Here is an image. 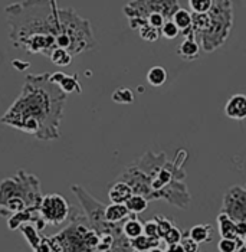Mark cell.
<instances>
[{
    "mask_svg": "<svg viewBox=\"0 0 246 252\" xmlns=\"http://www.w3.org/2000/svg\"><path fill=\"white\" fill-rule=\"evenodd\" d=\"M42 215L49 223H61L68 216V203L61 194H49L42 202Z\"/></svg>",
    "mask_w": 246,
    "mask_h": 252,
    "instance_id": "cell-1",
    "label": "cell"
},
{
    "mask_svg": "<svg viewBox=\"0 0 246 252\" xmlns=\"http://www.w3.org/2000/svg\"><path fill=\"white\" fill-rule=\"evenodd\" d=\"M225 114L230 120H245L246 118V95L236 94L229 98L225 105Z\"/></svg>",
    "mask_w": 246,
    "mask_h": 252,
    "instance_id": "cell-2",
    "label": "cell"
},
{
    "mask_svg": "<svg viewBox=\"0 0 246 252\" xmlns=\"http://www.w3.org/2000/svg\"><path fill=\"white\" fill-rule=\"evenodd\" d=\"M110 200L113 203H125L131 196H133V189L127 183H115L108 192Z\"/></svg>",
    "mask_w": 246,
    "mask_h": 252,
    "instance_id": "cell-3",
    "label": "cell"
},
{
    "mask_svg": "<svg viewBox=\"0 0 246 252\" xmlns=\"http://www.w3.org/2000/svg\"><path fill=\"white\" fill-rule=\"evenodd\" d=\"M128 214H130V211L127 209L125 203H111L105 209V219L108 222H120V220L125 219Z\"/></svg>",
    "mask_w": 246,
    "mask_h": 252,
    "instance_id": "cell-4",
    "label": "cell"
},
{
    "mask_svg": "<svg viewBox=\"0 0 246 252\" xmlns=\"http://www.w3.org/2000/svg\"><path fill=\"white\" fill-rule=\"evenodd\" d=\"M217 222H219V232H220L222 238L238 239V235H236V223L227 215H220L217 218Z\"/></svg>",
    "mask_w": 246,
    "mask_h": 252,
    "instance_id": "cell-5",
    "label": "cell"
},
{
    "mask_svg": "<svg viewBox=\"0 0 246 252\" xmlns=\"http://www.w3.org/2000/svg\"><path fill=\"white\" fill-rule=\"evenodd\" d=\"M147 81L152 87H161L167 81V71L163 66H153L147 72Z\"/></svg>",
    "mask_w": 246,
    "mask_h": 252,
    "instance_id": "cell-6",
    "label": "cell"
},
{
    "mask_svg": "<svg viewBox=\"0 0 246 252\" xmlns=\"http://www.w3.org/2000/svg\"><path fill=\"white\" fill-rule=\"evenodd\" d=\"M158 241L160 238H147L146 235H141L135 239H131V244L137 251H149L153 248H157L158 247Z\"/></svg>",
    "mask_w": 246,
    "mask_h": 252,
    "instance_id": "cell-7",
    "label": "cell"
},
{
    "mask_svg": "<svg viewBox=\"0 0 246 252\" xmlns=\"http://www.w3.org/2000/svg\"><path fill=\"white\" fill-rule=\"evenodd\" d=\"M171 22L179 28V31H186V29H189L190 26H191L193 18H191V15L186 9H179V10L174 12Z\"/></svg>",
    "mask_w": 246,
    "mask_h": 252,
    "instance_id": "cell-8",
    "label": "cell"
},
{
    "mask_svg": "<svg viewBox=\"0 0 246 252\" xmlns=\"http://www.w3.org/2000/svg\"><path fill=\"white\" fill-rule=\"evenodd\" d=\"M125 206H127V209H128L130 212H133V214H141V212H144V211L147 209L149 202H147L143 196H140V194H133V196L125 202Z\"/></svg>",
    "mask_w": 246,
    "mask_h": 252,
    "instance_id": "cell-9",
    "label": "cell"
},
{
    "mask_svg": "<svg viewBox=\"0 0 246 252\" xmlns=\"http://www.w3.org/2000/svg\"><path fill=\"white\" fill-rule=\"evenodd\" d=\"M199 45L191 40V39H186L182 45H180V49H179V55L184 59H193L199 55Z\"/></svg>",
    "mask_w": 246,
    "mask_h": 252,
    "instance_id": "cell-10",
    "label": "cell"
},
{
    "mask_svg": "<svg viewBox=\"0 0 246 252\" xmlns=\"http://www.w3.org/2000/svg\"><path fill=\"white\" fill-rule=\"evenodd\" d=\"M143 229H144V225L140 220H137V219L127 220L125 225H124V228H123L124 235L127 238H130V239H135V238L141 236L143 235Z\"/></svg>",
    "mask_w": 246,
    "mask_h": 252,
    "instance_id": "cell-11",
    "label": "cell"
},
{
    "mask_svg": "<svg viewBox=\"0 0 246 252\" xmlns=\"http://www.w3.org/2000/svg\"><path fill=\"white\" fill-rule=\"evenodd\" d=\"M190 238L197 242L203 244L210 239V226L209 225H196L190 229Z\"/></svg>",
    "mask_w": 246,
    "mask_h": 252,
    "instance_id": "cell-12",
    "label": "cell"
},
{
    "mask_svg": "<svg viewBox=\"0 0 246 252\" xmlns=\"http://www.w3.org/2000/svg\"><path fill=\"white\" fill-rule=\"evenodd\" d=\"M190 9L197 15H205L213 6V0H189Z\"/></svg>",
    "mask_w": 246,
    "mask_h": 252,
    "instance_id": "cell-13",
    "label": "cell"
},
{
    "mask_svg": "<svg viewBox=\"0 0 246 252\" xmlns=\"http://www.w3.org/2000/svg\"><path fill=\"white\" fill-rule=\"evenodd\" d=\"M113 101L118 104H131L134 101L133 91L128 88H118L117 91H114Z\"/></svg>",
    "mask_w": 246,
    "mask_h": 252,
    "instance_id": "cell-14",
    "label": "cell"
},
{
    "mask_svg": "<svg viewBox=\"0 0 246 252\" xmlns=\"http://www.w3.org/2000/svg\"><path fill=\"white\" fill-rule=\"evenodd\" d=\"M51 59H52V62L55 63V65H59V66H66V65H69L71 63V55L63 49V48H58L55 49L54 52H52V55H51Z\"/></svg>",
    "mask_w": 246,
    "mask_h": 252,
    "instance_id": "cell-15",
    "label": "cell"
},
{
    "mask_svg": "<svg viewBox=\"0 0 246 252\" xmlns=\"http://www.w3.org/2000/svg\"><path fill=\"white\" fill-rule=\"evenodd\" d=\"M242 242L239 239H227V238H222L217 244V250L219 252H235L238 247H241Z\"/></svg>",
    "mask_w": 246,
    "mask_h": 252,
    "instance_id": "cell-16",
    "label": "cell"
},
{
    "mask_svg": "<svg viewBox=\"0 0 246 252\" xmlns=\"http://www.w3.org/2000/svg\"><path fill=\"white\" fill-rule=\"evenodd\" d=\"M140 36L143 39H146V40L154 42V40L158 39V29L153 28L150 25H144V26H141V29H140Z\"/></svg>",
    "mask_w": 246,
    "mask_h": 252,
    "instance_id": "cell-17",
    "label": "cell"
},
{
    "mask_svg": "<svg viewBox=\"0 0 246 252\" xmlns=\"http://www.w3.org/2000/svg\"><path fill=\"white\" fill-rule=\"evenodd\" d=\"M179 28L173 23V22H164L163 28H161V35L166 39H174L179 35Z\"/></svg>",
    "mask_w": 246,
    "mask_h": 252,
    "instance_id": "cell-18",
    "label": "cell"
},
{
    "mask_svg": "<svg viewBox=\"0 0 246 252\" xmlns=\"http://www.w3.org/2000/svg\"><path fill=\"white\" fill-rule=\"evenodd\" d=\"M164 241H166V244L167 245H174V244H180V241H182V232L177 229V228H171L169 232L164 235V238H163Z\"/></svg>",
    "mask_w": 246,
    "mask_h": 252,
    "instance_id": "cell-19",
    "label": "cell"
},
{
    "mask_svg": "<svg viewBox=\"0 0 246 252\" xmlns=\"http://www.w3.org/2000/svg\"><path fill=\"white\" fill-rule=\"evenodd\" d=\"M143 235H146L147 238H160V236H158V226H157V222H155V220H149V222L144 225Z\"/></svg>",
    "mask_w": 246,
    "mask_h": 252,
    "instance_id": "cell-20",
    "label": "cell"
},
{
    "mask_svg": "<svg viewBox=\"0 0 246 252\" xmlns=\"http://www.w3.org/2000/svg\"><path fill=\"white\" fill-rule=\"evenodd\" d=\"M149 25L155 28V29H161L164 25V16L158 12H153L152 15L149 16Z\"/></svg>",
    "mask_w": 246,
    "mask_h": 252,
    "instance_id": "cell-21",
    "label": "cell"
},
{
    "mask_svg": "<svg viewBox=\"0 0 246 252\" xmlns=\"http://www.w3.org/2000/svg\"><path fill=\"white\" fill-rule=\"evenodd\" d=\"M59 84H61V87H62V90L65 91V93H71V91H74V88L78 87L76 85V81L74 78H68V77H62V79L59 81Z\"/></svg>",
    "mask_w": 246,
    "mask_h": 252,
    "instance_id": "cell-22",
    "label": "cell"
},
{
    "mask_svg": "<svg viewBox=\"0 0 246 252\" xmlns=\"http://www.w3.org/2000/svg\"><path fill=\"white\" fill-rule=\"evenodd\" d=\"M155 222H157V226H158V236L160 238H164V235L173 228L170 220H167V219H161V220H155Z\"/></svg>",
    "mask_w": 246,
    "mask_h": 252,
    "instance_id": "cell-23",
    "label": "cell"
},
{
    "mask_svg": "<svg viewBox=\"0 0 246 252\" xmlns=\"http://www.w3.org/2000/svg\"><path fill=\"white\" fill-rule=\"evenodd\" d=\"M182 247H183V250L184 252H199L197 251V248H199V244L197 242H194L191 238H186L183 242H182Z\"/></svg>",
    "mask_w": 246,
    "mask_h": 252,
    "instance_id": "cell-24",
    "label": "cell"
},
{
    "mask_svg": "<svg viewBox=\"0 0 246 252\" xmlns=\"http://www.w3.org/2000/svg\"><path fill=\"white\" fill-rule=\"evenodd\" d=\"M236 235H238V236H241V238H245L246 236L245 222H239V223H236Z\"/></svg>",
    "mask_w": 246,
    "mask_h": 252,
    "instance_id": "cell-25",
    "label": "cell"
},
{
    "mask_svg": "<svg viewBox=\"0 0 246 252\" xmlns=\"http://www.w3.org/2000/svg\"><path fill=\"white\" fill-rule=\"evenodd\" d=\"M167 252H184V250H183L182 244H174V245H169Z\"/></svg>",
    "mask_w": 246,
    "mask_h": 252,
    "instance_id": "cell-26",
    "label": "cell"
},
{
    "mask_svg": "<svg viewBox=\"0 0 246 252\" xmlns=\"http://www.w3.org/2000/svg\"><path fill=\"white\" fill-rule=\"evenodd\" d=\"M235 252H246V247L245 245H241V247H238V248H236V251Z\"/></svg>",
    "mask_w": 246,
    "mask_h": 252,
    "instance_id": "cell-27",
    "label": "cell"
},
{
    "mask_svg": "<svg viewBox=\"0 0 246 252\" xmlns=\"http://www.w3.org/2000/svg\"><path fill=\"white\" fill-rule=\"evenodd\" d=\"M150 252H163L160 248H153V250H150Z\"/></svg>",
    "mask_w": 246,
    "mask_h": 252,
    "instance_id": "cell-28",
    "label": "cell"
},
{
    "mask_svg": "<svg viewBox=\"0 0 246 252\" xmlns=\"http://www.w3.org/2000/svg\"><path fill=\"white\" fill-rule=\"evenodd\" d=\"M244 245H245V247H246V236H245V244H244Z\"/></svg>",
    "mask_w": 246,
    "mask_h": 252,
    "instance_id": "cell-29",
    "label": "cell"
}]
</instances>
